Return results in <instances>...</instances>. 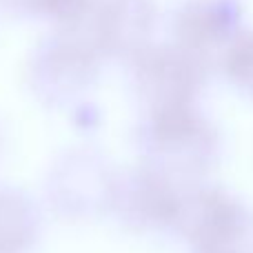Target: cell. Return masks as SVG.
I'll use <instances>...</instances> for the list:
<instances>
[{"label": "cell", "instance_id": "cell-1", "mask_svg": "<svg viewBox=\"0 0 253 253\" xmlns=\"http://www.w3.org/2000/svg\"><path fill=\"white\" fill-rule=\"evenodd\" d=\"M140 142L147 153V165L171 180V171H200L213 149V140L205 120L191 105L149 111Z\"/></svg>", "mask_w": 253, "mask_h": 253}, {"label": "cell", "instance_id": "cell-2", "mask_svg": "<svg viewBox=\"0 0 253 253\" xmlns=\"http://www.w3.org/2000/svg\"><path fill=\"white\" fill-rule=\"evenodd\" d=\"M153 25L156 11L151 0H93L87 13L74 27L65 29H74L87 40L102 60H131L149 47Z\"/></svg>", "mask_w": 253, "mask_h": 253}, {"label": "cell", "instance_id": "cell-3", "mask_svg": "<svg viewBox=\"0 0 253 253\" xmlns=\"http://www.w3.org/2000/svg\"><path fill=\"white\" fill-rule=\"evenodd\" d=\"M100 60L96 49L74 29H58L36 49L29 69L31 83L47 100H71L93 84Z\"/></svg>", "mask_w": 253, "mask_h": 253}, {"label": "cell", "instance_id": "cell-4", "mask_svg": "<svg viewBox=\"0 0 253 253\" xmlns=\"http://www.w3.org/2000/svg\"><path fill=\"white\" fill-rule=\"evenodd\" d=\"M131 83L149 111L191 105L200 87L202 62L182 47H151L131 58Z\"/></svg>", "mask_w": 253, "mask_h": 253}, {"label": "cell", "instance_id": "cell-5", "mask_svg": "<svg viewBox=\"0 0 253 253\" xmlns=\"http://www.w3.org/2000/svg\"><path fill=\"white\" fill-rule=\"evenodd\" d=\"M111 205L138 231L175 227L182 196L165 173L144 165L116 182Z\"/></svg>", "mask_w": 253, "mask_h": 253}, {"label": "cell", "instance_id": "cell-6", "mask_svg": "<svg viewBox=\"0 0 253 253\" xmlns=\"http://www.w3.org/2000/svg\"><path fill=\"white\" fill-rule=\"evenodd\" d=\"M229 11L222 2L193 0L184 4L173 20V31L178 47L189 51L202 62V53L211 47H222L229 38Z\"/></svg>", "mask_w": 253, "mask_h": 253}, {"label": "cell", "instance_id": "cell-7", "mask_svg": "<svg viewBox=\"0 0 253 253\" xmlns=\"http://www.w3.org/2000/svg\"><path fill=\"white\" fill-rule=\"evenodd\" d=\"M40 233V215L20 191L0 189V253H27Z\"/></svg>", "mask_w": 253, "mask_h": 253}, {"label": "cell", "instance_id": "cell-8", "mask_svg": "<svg viewBox=\"0 0 253 253\" xmlns=\"http://www.w3.org/2000/svg\"><path fill=\"white\" fill-rule=\"evenodd\" d=\"M93 0H4L7 9L20 18L47 20L58 25V29L74 27L87 13Z\"/></svg>", "mask_w": 253, "mask_h": 253}, {"label": "cell", "instance_id": "cell-9", "mask_svg": "<svg viewBox=\"0 0 253 253\" xmlns=\"http://www.w3.org/2000/svg\"><path fill=\"white\" fill-rule=\"evenodd\" d=\"M227 74L238 89L253 96V34L236 38L227 49Z\"/></svg>", "mask_w": 253, "mask_h": 253}, {"label": "cell", "instance_id": "cell-10", "mask_svg": "<svg viewBox=\"0 0 253 253\" xmlns=\"http://www.w3.org/2000/svg\"><path fill=\"white\" fill-rule=\"evenodd\" d=\"M238 242L233 245H224V247H218V249H211V251H202V253H247L245 249H238Z\"/></svg>", "mask_w": 253, "mask_h": 253}]
</instances>
